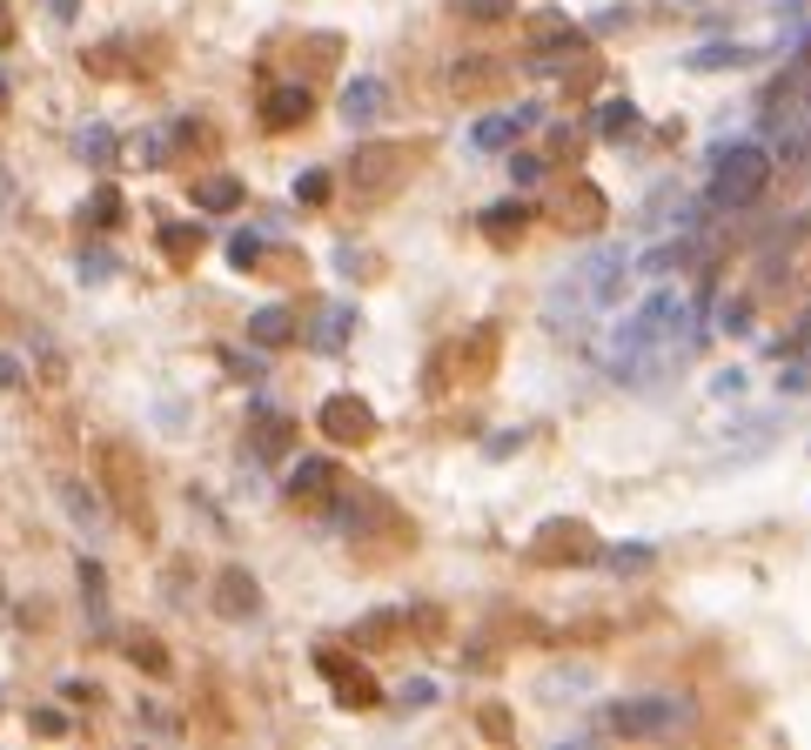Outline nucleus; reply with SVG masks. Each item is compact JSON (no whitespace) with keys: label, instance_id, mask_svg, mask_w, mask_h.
Segmentation results:
<instances>
[{"label":"nucleus","instance_id":"393cba45","mask_svg":"<svg viewBox=\"0 0 811 750\" xmlns=\"http://www.w3.org/2000/svg\"><path fill=\"white\" fill-rule=\"evenodd\" d=\"M228 262H235V269H256V262H262V235H235V241H228Z\"/></svg>","mask_w":811,"mask_h":750},{"label":"nucleus","instance_id":"f03ea898","mask_svg":"<svg viewBox=\"0 0 811 750\" xmlns=\"http://www.w3.org/2000/svg\"><path fill=\"white\" fill-rule=\"evenodd\" d=\"M765 182H771V154H765V148H751V141L724 148V154H717V175H711V208L738 215V208H751V202L765 195Z\"/></svg>","mask_w":811,"mask_h":750},{"label":"nucleus","instance_id":"0eeeda50","mask_svg":"<svg viewBox=\"0 0 811 750\" xmlns=\"http://www.w3.org/2000/svg\"><path fill=\"white\" fill-rule=\"evenodd\" d=\"M315 671L336 684V704H349V710H369V704H376V677L363 671V663H349L343 650H322V656H315Z\"/></svg>","mask_w":811,"mask_h":750},{"label":"nucleus","instance_id":"bb28decb","mask_svg":"<svg viewBox=\"0 0 811 750\" xmlns=\"http://www.w3.org/2000/svg\"><path fill=\"white\" fill-rule=\"evenodd\" d=\"M95 221H101V228L121 221V188H95Z\"/></svg>","mask_w":811,"mask_h":750},{"label":"nucleus","instance_id":"9d476101","mask_svg":"<svg viewBox=\"0 0 811 750\" xmlns=\"http://www.w3.org/2000/svg\"><path fill=\"white\" fill-rule=\"evenodd\" d=\"M571 47H584V34L571 28V14H556V8L550 14H530V54L550 61V54H571Z\"/></svg>","mask_w":811,"mask_h":750},{"label":"nucleus","instance_id":"4468645a","mask_svg":"<svg viewBox=\"0 0 811 750\" xmlns=\"http://www.w3.org/2000/svg\"><path fill=\"white\" fill-rule=\"evenodd\" d=\"M249 343H262V349H289V343H295V315H289V308H262V315H249Z\"/></svg>","mask_w":811,"mask_h":750},{"label":"nucleus","instance_id":"412c9836","mask_svg":"<svg viewBox=\"0 0 811 750\" xmlns=\"http://www.w3.org/2000/svg\"><path fill=\"white\" fill-rule=\"evenodd\" d=\"M456 14H463V21H510L517 0H456Z\"/></svg>","mask_w":811,"mask_h":750},{"label":"nucleus","instance_id":"473e14b6","mask_svg":"<svg viewBox=\"0 0 811 750\" xmlns=\"http://www.w3.org/2000/svg\"><path fill=\"white\" fill-rule=\"evenodd\" d=\"M644 563H651V550H617V556H610L617 576H624V569H644Z\"/></svg>","mask_w":811,"mask_h":750},{"label":"nucleus","instance_id":"72a5a7b5","mask_svg":"<svg viewBox=\"0 0 811 750\" xmlns=\"http://www.w3.org/2000/svg\"><path fill=\"white\" fill-rule=\"evenodd\" d=\"M34 730L41 737H61V710H34Z\"/></svg>","mask_w":811,"mask_h":750},{"label":"nucleus","instance_id":"cd10ccee","mask_svg":"<svg viewBox=\"0 0 811 750\" xmlns=\"http://www.w3.org/2000/svg\"><path fill=\"white\" fill-rule=\"evenodd\" d=\"M537 175H543V154H510V182L517 188H530Z\"/></svg>","mask_w":811,"mask_h":750},{"label":"nucleus","instance_id":"f8f14e48","mask_svg":"<svg viewBox=\"0 0 811 750\" xmlns=\"http://www.w3.org/2000/svg\"><path fill=\"white\" fill-rule=\"evenodd\" d=\"M382 101H389V88H382L376 74H363V80H349V88H343V121L349 128H369L382 115Z\"/></svg>","mask_w":811,"mask_h":750},{"label":"nucleus","instance_id":"2eb2a0df","mask_svg":"<svg viewBox=\"0 0 811 750\" xmlns=\"http://www.w3.org/2000/svg\"><path fill=\"white\" fill-rule=\"evenodd\" d=\"M262 121H269V128H295V121H309V88H269Z\"/></svg>","mask_w":811,"mask_h":750},{"label":"nucleus","instance_id":"f3484780","mask_svg":"<svg viewBox=\"0 0 811 750\" xmlns=\"http://www.w3.org/2000/svg\"><path fill=\"white\" fill-rule=\"evenodd\" d=\"M402 630H410V617H402V610H376V617L356 623V643H363V650H382V643L402 637Z\"/></svg>","mask_w":811,"mask_h":750},{"label":"nucleus","instance_id":"aec40b11","mask_svg":"<svg viewBox=\"0 0 811 750\" xmlns=\"http://www.w3.org/2000/svg\"><path fill=\"white\" fill-rule=\"evenodd\" d=\"M738 61H745V47H732V41H711V47H698V54H691V67H698V74H711V67H738Z\"/></svg>","mask_w":811,"mask_h":750},{"label":"nucleus","instance_id":"4be33fe9","mask_svg":"<svg viewBox=\"0 0 811 750\" xmlns=\"http://www.w3.org/2000/svg\"><path fill=\"white\" fill-rule=\"evenodd\" d=\"M597 128L617 141V134H630V128H637V108H630V101H604V121H597Z\"/></svg>","mask_w":811,"mask_h":750},{"label":"nucleus","instance_id":"2f4dec72","mask_svg":"<svg viewBox=\"0 0 811 750\" xmlns=\"http://www.w3.org/2000/svg\"><path fill=\"white\" fill-rule=\"evenodd\" d=\"M329 195V175H302V188H295V202H322Z\"/></svg>","mask_w":811,"mask_h":750},{"label":"nucleus","instance_id":"6ab92c4d","mask_svg":"<svg viewBox=\"0 0 811 750\" xmlns=\"http://www.w3.org/2000/svg\"><path fill=\"white\" fill-rule=\"evenodd\" d=\"M195 248H202V228H161V256L169 262H195Z\"/></svg>","mask_w":811,"mask_h":750},{"label":"nucleus","instance_id":"9b49d317","mask_svg":"<svg viewBox=\"0 0 811 750\" xmlns=\"http://www.w3.org/2000/svg\"><path fill=\"white\" fill-rule=\"evenodd\" d=\"M289 503H322V496L336 489V463H322V456H309V463H295L289 469Z\"/></svg>","mask_w":811,"mask_h":750},{"label":"nucleus","instance_id":"c9c22d12","mask_svg":"<svg viewBox=\"0 0 811 750\" xmlns=\"http://www.w3.org/2000/svg\"><path fill=\"white\" fill-rule=\"evenodd\" d=\"M798 336H811V315H804V322H798Z\"/></svg>","mask_w":811,"mask_h":750},{"label":"nucleus","instance_id":"e433bc0d","mask_svg":"<svg viewBox=\"0 0 811 750\" xmlns=\"http://www.w3.org/2000/svg\"><path fill=\"white\" fill-rule=\"evenodd\" d=\"M0 101H8V80H0Z\"/></svg>","mask_w":811,"mask_h":750},{"label":"nucleus","instance_id":"1a4fd4ad","mask_svg":"<svg viewBox=\"0 0 811 750\" xmlns=\"http://www.w3.org/2000/svg\"><path fill=\"white\" fill-rule=\"evenodd\" d=\"M215 610H221L228 623L256 617V610H262V597H256V576H249V569H221V576H215Z\"/></svg>","mask_w":811,"mask_h":750},{"label":"nucleus","instance_id":"c756f323","mask_svg":"<svg viewBox=\"0 0 811 750\" xmlns=\"http://www.w3.org/2000/svg\"><path fill=\"white\" fill-rule=\"evenodd\" d=\"M402 704H410V710H423V704H436V684H430V677H417V684H402Z\"/></svg>","mask_w":811,"mask_h":750},{"label":"nucleus","instance_id":"7ed1b4c3","mask_svg":"<svg viewBox=\"0 0 811 750\" xmlns=\"http://www.w3.org/2000/svg\"><path fill=\"white\" fill-rule=\"evenodd\" d=\"M678 322H684V295H678V289H658L651 302H644V308L617 328V369H624V362H637L651 343H671V336H678Z\"/></svg>","mask_w":811,"mask_h":750},{"label":"nucleus","instance_id":"c85d7f7f","mask_svg":"<svg viewBox=\"0 0 811 750\" xmlns=\"http://www.w3.org/2000/svg\"><path fill=\"white\" fill-rule=\"evenodd\" d=\"M684 262V248H651V256H644V275H671Z\"/></svg>","mask_w":811,"mask_h":750},{"label":"nucleus","instance_id":"7c9ffc66","mask_svg":"<svg viewBox=\"0 0 811 750\" xmlns=\"http://www.w3.org/2000/svg\"><path fill=\"white\" fill-rule=\"evenodd\" d=\"M343 328H349V308H329V328H322L315 343H322V349H336V343H343Z\"/></svg>","mask_w":811,"mask_h":750},{"label":"nucleus","instance_id":"b1692460","mask_svg":"<svg viewBox=\"0 0 811 750\" xmlns=\"http://www.w3.org/2000/svg\"><path fill=\"white\" fill-rule=\"evenodd\" d=\"M128 656L141 663V671H154V677L169 671V656H161V643H154V637H134V643H128Z\"/></svg>","mask_w":811,"mask_h":750},{"label":"nucleus","instance_id":"dca6fc26","mask_svg":"<svg viewBox=\"0 0 811 750\" xmlns=\"http://www.w3.org/2000/svg\"><path fill=\"white\" fill-rule=\"evenodd\" d=\"M195 208H208V215L241 208V182H235V175H208V182H195Z\"/></svg>","mask_w":811,"mask_h":750},{"label":"nucleus","instance_id":"39448f33","mask_svg":"<svg viewBox=\"0 0 811 750\" xmlns=\"http://www.w3.org/2000/svg\"><path fill=\"white\" fill-rule=\"evenodd\" d=\"M591 556H597L591 523H543L537 543H530V563H543V569H556V563H591Z\"/></svg>","mask_w":811,"mask_h":750},{"label":"nucleus","instance_id":"a211bd4d","mask_svg":"<svg viewBox=\"0 0 811 750\" xmlns=\"http://www.w3.org/2000/svg\"><path fill=\"white\" fill-rule=\"evenodd\" d=\"M523 221H530L523 202H497L490 215H483V235H490V241H510V235H523Z\"/></svg>","mask_w":811,"mask_h":750},{"label":"nucleus","instance_id":"a878e982","mask_svg":"<svg viewBox=\"0 0 811 750\" xmlns=\"http://www.w3.org/2000/svg\"><path fill=\"white\" fill-rule=\"evenodd\" d=\"M115 154V134L108 128H88V134H80V161H108Z\"/></svg>","mask_w":811,"mask_h":750},{"label":"nucleus","instance_id":"423d86ee","mask_svg":"<svg viewBox=\"0 0 811 750\" xmlns=\"http://www.w3.org/2000/svg\"><path fill=\"white\" fill-rule=\"evenodd\" d=\"M315 430L329 436V443H369L376 436V409L363 395H329L315 409Z\"/></svg>","mask_w":811,"mask_h":750},{"label":"nucleus","instance_id":"6e6552de","mask_svg":"<svg viewBox=\"0 0 811 750\" xmlns=\"http://www.w3.org/2000/svg\"><path fill=\"white\" fill-rule=\"evenodd\" d=\"M402 169H410V148H363V154H356V169H349V182H356L363 195H382Z\"/></svg>","mask_w":811,"mask_h":750},{"label":"nucleus","instance_id":"f257e3e1","mask_svg":"<svg viewBox=\"0 0 811 750\" xmlns=\"http://www.w3.org/2000/svg\"><path fill=\"white\" fill-rule=\"evenodd\" d=\"M95 469H101V489H108V510H115L121 523L148 530V469H141V456H134L121 436H108V443L95 449Z\"/></svg>","mask_w":811,"mask_h":750},{"label":"nucleus","instance_id":"5701e85b","mask_svg":"<svg viewBox=\"0 0 811 750\" xmlns=\"http://www.w3.org/2000/svg\"><path fill=\"white\" fill-rule=\"evenodd\" d=\"M275 449H289V423H282V415H262V436H256V456H275Z\"/></svg>","mask_w":811,"mask_h":750},{"label":"nucleus","instance_id":"20e7f679","mask_svg":"<svg viewBox=\"0 0 811 750\" xmlns=\"http://www.w3.org/2000/svg\"><path fill=\"white\" fill-rule=\"evenodd\" d=\"M684 724V704L678 697H637V704H610V730L617 737H664Z\"/></svg>","mask_w":811,"mask_h":750},{"label":"nucleus","instance_id":"ddd939ff","mask_svg":"<svg viewBox=\"0 0 811 750\" xmlns=\"http://www.w3.org/2000/svg\"><path fill=\"white\" fill-rule=\"evenodd\" d=\"M523 128H537V108H510V115H490V121H476V128H469V141H476V148H510Z\"/></svg>","mask_w":811,"mask_h":750},{"label":"nucleus","instance_id":"f704fd0d","mask_svg":"<svg viewBox=\"0 0 811 750\" xmlns=\"http://www.w3.org/2000/svg\"><path fill=\"white\" fill-rule=\"evenodd\" d=\"M8 41H14V14H8V8H0V47H8Z\"/></svg>","mask_w":811,"mask_h":750}]
</instances>
